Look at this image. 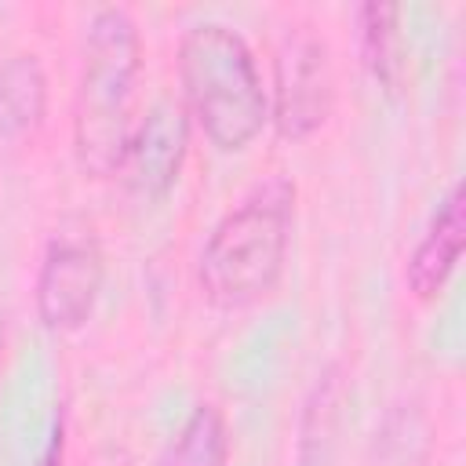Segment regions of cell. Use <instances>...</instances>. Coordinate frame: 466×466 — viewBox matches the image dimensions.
Wrapping results in <instances>:
<instances>
[{"instance_id": "6", "label": "cell", "mask_w": 466, "mask_h": 466, "mask_svg": "<svg viewBox=\"0 0 466 466\" xmlns=\"http://www.w3.org/2000/svg\"><path fill=\"white\" fill-rule=\"evenodd\" d=\"M186 153H189V116H186L182 102L157 98L138 116V124L127 138L124 160L116 167V178L124 182V189L135 200L157 204L175 189Z\"/></svg>"}, {"instance_id": "7", "label": "cell", "mask_w": 466, "mask_h": 466, "mask_svg": "<svg viewBox=\"0 0 466 466\" xmlns=\"http://www.w3.org/2000/svg\"><path fill=\"white\" fill-rule=\"evenodd\" d=\"M462 244H466V197H462V186L451 182L448 193L441 197L426 233L419 237V244L411 248V255L404 262L408 295L419 302H433L444 291V284L451 280Z\"/></svg>"}, {"instance_id": "5", "label": "cell", "mask_w": 466, "mask_h": 466, "mask_svg": "<svg viewBox=\"0 0 466 466\" xmlns=\"http://www.w3.org/2000/svg\"><path fill=\"white\" fill-rule=\"evenodd\" d=\"M106 255L91 229H62L47 240L36 273V317L47 331H80L102 295Z\"/></svg>"}, {"instance_id": "1", "label": "cell", "mask_w": 466, "mask_h": 466, "mask_svg": "<svg viewBox=\"0 0 466 466\" xmlns=\"http://www.w3.org/2000/svg\"><path fill=\"white\" fill-rule=\"evenodd\" d=\"M142 36L127 7L106 4L91 15L73 95V157L87 178H113L138 124Z\"/></svg>"}, {"instance_id": "2", "label": "cell", "mask_w": 466, "mask_h": 466, "mask_svg": "<svg viewBox=\"0 0 466 466\" xmlns=\"http://www.w3.org/2000/svg\"><path fill=\"white\" fill-rule=\"evenodd\" d=\"M295 182L269 175L211 226L197 255V284L215 309H248L277 291L295 233Z\"/></svg>"}, {"instance_id": "9", "label": "cell", "mask_w": 466, "mask_h": 466, "mask_svg": "<svg viewBox=\"0 0 466 466\" xmlns=\"http://www.w3.org/2000/svg\"><path fill=\"white\" fill-rule=\"evenodd\" d=\"M357 36L360 58L368 73L382 84L386 95H397L404 84V33L400 7L393 4H360L357 7Z\"/></svg>"}, {"instance_id": "3", "label": "cell", "mask_w": 466, "mask_h": 466, "mask_svg": "<svg viewBox=\"0 0 466 466\" xmlns=\"http://www.w3.org/2000/svg\"><path fill=\"white\" fill-rule=\"evenodd\" d=\"M178 87L189 124L218 153L248 149L269 124V91L244 33L200 22L178 36Z\"/></svg>"}, {"instance_id": "10", "label": "cell", "mask_w": 466, "mask_h": 466, "mask_svg": "<svg viewBox=\"0 0 466 466\" xmlns=\"http://www.w3.org/2000/svg\"><path fill=\"white\" fill-rule=\"evenodd\" d=\"M226 462H229V430L211 400L197 404L186 415V422L157 459V466H226Z\"/></svg>"}, {"instance_id": "8", "label": "cell", "mask_w": 466, "mask_h": 466, "mask_svg": "<svg viewBox=\"0 0 466 466\" xmlns=\"http://www.w3.org/2000/svg\"><path fill=\"white\" fill-rule=\"evenodd\" d=\"M47 113V73L29 51L0 62V138L29 135Z\"/></svg>"}, {"instance_id": "4", "label": "cell", "mask_w": 466, "mask_h": 466, "mask_svg": "<svg viewBox=\"0 0 466 466\" xmlns=\"http://www.w3.org/2000/svg\"><path fill=\"white\" fill-rule=\"evenodd\" d=\"M335 109V73L328 44L306 25L291 29L273 62L269 120L280 138L306 142L317 135Z\"/></svg>"}, {"instance_id": "11", "label": "cell", "mask_w": 466, "mask_h": 466, "mask_svg": "<svg viewBox=\"0 0 466 466\" xmlns=\"http://www.w3.org/2000/svg\"><path fill=\"white\" fill-rule=\"evenodd\" d=\"M4 350H7V313L0 306V364H4Z\"/></svg>"}]
</instances>
